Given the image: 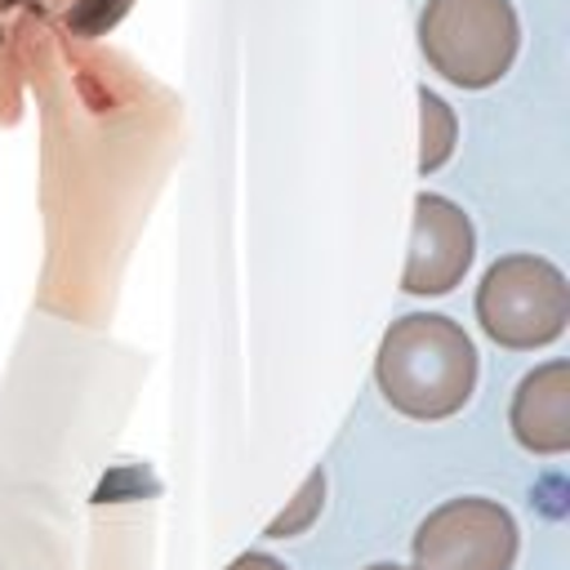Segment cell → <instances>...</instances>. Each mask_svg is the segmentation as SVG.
Listing matches in <instances>:
<instances>
[{
  "instance_id": "obj_6",
  "label": "cell",
  "mask_w": 570,
  "mask_h": 570,
  "mask_svg": "<svg viewBox=\"0 0 570 570\" xmlns=\"http://www.w3.org/2000/svg\"><path fill=\"white\" fill-rule=\"evenodd\" d=\"M508 423L530 454H566L570 450V361L534 365L512 392Z\"/></svg>"
},
{
  "instance_id": "obj_5",
  "label": "cell",
  "mask_w": 570,
  "mask_h": 570,
  "mask_svg": "<svg viewBox=\"0 0 570 570\" xmlns=\"http://www.w3.org/2000/svg\"><path fill=\"white\" fill-rule=\"evenodd\" d=\"M472 249H476V236H472V223L468 214L436 196V191H419L414 196V232H410V258H405V272H401V289L405 294H450L463 272L472 267Z\"/></svg>"
},
{
  "instance_id": "obj_3",
  "label": "cell",
  "mask_w": 570,
  "mask_h": 570,
  "mask_svg": "<svg viewBox=\"0 0 570 570\" xmlns=\"http://www.w3.org/2000/svg\"><path fill=\"white\" fill-rule=\"evenodd\" d=\"M476 321L499 347H548L570 321V285L561 267L539 254H503L476 285Z\"/></svg>"
},
{
  "instance_id": "obj_9",
  "label": "cell",
  "mask_w": 570,
  "mask_h": 570,
  "mask_svg": "<svg viewBox=\"0 0 570 570\" xmlns=\"http://www.w3.org/2000/svg\"><path fill=\"white\" fill-rule=\"evenodd\" d=\"M227 570H285L276 557H267V552H245V557H236Z\"/></svg>"
},
{
  "instance_id": "obj_8",
  "label": "cell",
  "mask_w": 570,
  "mask_h": 570,
  "mask_svg": "<svg viewBox=\"0 0 570 570\" xmlns=\"http://www.w3.org/2000/svg\"><path fill=\"white\" fill-rule=\"evenodd\" d=\"M321 494H325V476H321V472H312V476H307V485L298 490L294 508H289V512H281V517L272 521V530H267V534H272V539L298 534V530H303V525L316 517V508H321Z\"/></svg>"
},
{
  "instance_id": "obj_7",
  "label": "cell",
  "mask_w": 570,
  "mask_h": 570,
  "mask_svg": "<svg viewBox=\"0 0 570 570\" xmlns=\"http://www.w3.org/2000/svg\"><path fill=\"white\" fill-rule=\"evenodd\" d=\"M419 120H423V134H419V174H436L450 151H454V138H459V120H454V107L432 94L428 85L419 89Z\"/></svg>"
},
{
  "instance_id": "obj_1",
  "label": "cell",
  "mask_w": 570,
  "mask_h": 570,
  "mask_svg": "<svg viewBox=\"0 0 570 570\" xmlns=\"http://www.w3.org/2000/svg\"><path fill=\"white\" fill-rule=\"evenodd\" d=\"M374 379L383 401L419 423L459 414L476 387V347L459 321L441 312H410L387 325Z\"/></svg>"
},
{
  "instance_id": "obj_10",
  "label": "cell",
  "mask_w": 570,
  "mask_h": 570,
  "mask_svg": "<svg viewBox=\"0 0 570 570\" xmlns=\"http://www.w3.org/2000/svg\"><path fill=\"white\" fill-rule=\"evenodd\" d=\"M365 570H405V566H396V561H374V566H365Z\"/></svg>"
},
{
  "instance_id": "obj_4",
  "label": "cell",
  "mask_w": 570,
  "mask_h": 570,
  "mask_svg": "<svg viewBox=\"0 0 570 570\" xmlns=\"http://www.w3.org/2000/svg\"><path fill=\"white\" fill-rule=\"evenodd\" d=\"M517 521L494 499H450L414 530V570H512Z\"/></svg>"
},
{
  "instance_id": "obj_2",
  "label": "cell",
  "mask_w": 570,
  "mask_h": 570,
  "mask_svg": "<svg viewBox=\"0 0 570 570\" xmlns=\"http://www.w3.org/2000/svg\"><path fill=\"white\" fill-rule=\"evenodd\" d=\"M521 45L512 0H428L419 49L428 67L459 89H490L508 76Z\"/></svg>"
}]
</instances>
